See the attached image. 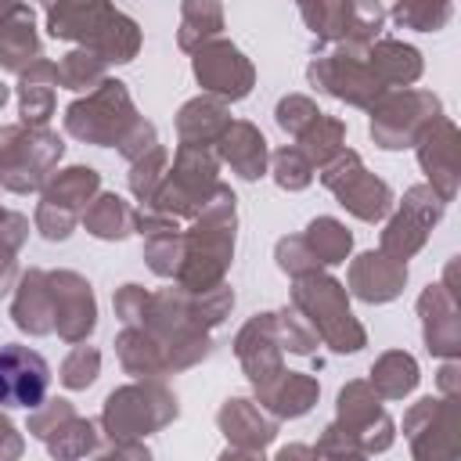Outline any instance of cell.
Segmentation results:
<instances>
[{
    "label": "cell",
    "instance_id": "1",
    "mask_svg": "<svg viewBox=\"0 0 461 461\" xmlns=\"http://www.w3.org/2000/svg\"><path fill=\"white\" fill-rule=\"evenodd\" d=\"M234 252V194L230 187L216 184L209 202L198 209V223L184 234V259L176 270L180 288L205 292L223 281V270Z\"/></svg>",
    "mask_w": 461,
    "mask_h": 461
},
{
    "label": "cell",
    "instance_id": "2",
    "mask_svg": "<svg viewBox=\"0 0 461 461\" xmlns=\"http://www.w3.org/2000/svg\"><path fill=\"white\" fill-rule=\"evenodd\" d=\"M54 40H83L104 61H130L140 47L137 22L119 14L108 0H58L47 14Z\"/></svg>",
    "mask_w": 461,
    "mask_h": 461
},
{
    "label": "cell",
    "instance_id": "3",
    "mask_svg": "<svg viewBox=\"0 0 461 461\" xmlns=\"http://www.w3.org/2000/svg\"><path fill=\"white\" fill-rule=\"evenodd\" d=\"M292 303L310 317L313 331L339 353H353L364 346V328L353 321L349 303H346V288L335 277H324L317 270H306L295 277L292 288Z\"/></svg>",
    "mask_w": 461,
    "mask_h": 461
},
{
    "label": "cell",
    "instance_id": "4",
    "mask_svg": "<svg viewBox=\"0 0 461 461\" xmlns=\"http://www.w3.org/2000/svg\"><path fill=\"white\" fill-rule=\"evenodd\" d=\"M65 144L43 126H0V180L7 191H36L47 180V169L61 158Z\"/></svg>",
    "mask_w": 461,
    "mask_h": 461
},
{
    "label": "cell",
    "instance_id": "5",
    "mask_svg": "<svg viewBox=\"0 0 461 461\" xmlns=\"http://www.w3.org/2000/svg\"><path fill=\"white\" fill-rule=\"evenodd\" d=\"M173 418H176V396L158 382H144V385L115 389L104 400L101 421H104V432L112 436V443H122V439L158 432Z\"/></svg>",
    "mask_w": 461,
    "mask_h": 461
},
{
    "label": "cell",
    "instance_id": "6",
    "mask_svg": "<svg viewBox=\"0 0 461 461\" xmlns=\"http://www.w3.org/2000/svg\"><path fill=\"white\" fill-rule=\"evenodd\" d=\"M216 158L205 148L180 144L173 169L162 176V184L151 194V209L166 216H198V209L209 202L216 187Z\"/></svg>",
    "mask_w": 461,
    "mask_h": 461
},
{
    "label": "cell",
    "instance_id": "7",
    "mask_svg": "<svg viewBox=\"0 0 461 461\" xmlns=\"http://www.w3.org/2000/svg\"><path fill=\"white\" fill-rule=\"evenodd\" d=\"M133 122H137L133 101H130L126 86L115 79H104L86 101H76L65 112L68 133L79 140H90V144H119Z\"/></svg>",
    "mask_w": 461,
    "mask_h": 461
},
{
    "label": "cell",
    "instance_id": "8",
    "mask_svg": "<svg viewBox=\"0 0 461 461\" xmlns=\"http://www.w3.org/2000/svg\"><path fill=\"white\" fill-rule=\"evenodd\" d=\"M364 47H349L342 43L339 54L331 58H317L310 65V83L321 86L324 94L331 97H342L349 104H360V108H375V101L382 97V79L371 72V65L364 61Z\"/></svg>",
    "mask_w": 461,
    "mask_h": 461
},
{
    "label": "cell",
    "instance_id": "9",
    "mask_svg": "<svg viewBox=\"0 0 461 461\" xmlns=\"http://www.w3.org/2000/svg\"><path fill=\"white\" fill-rule=\"evenodd\" d=\"M324 187L339 194V202L360 216V220H382L393 205V194L389 187L371 176L364 166H360V155L357 151H339L331 162H324V173H321Z\"/></svg>",
    "mask_w": 461,
    "mask_h": 461
},
{
    "label": "cell",
    "instance_id": "10",
    "mask_svg": "<svg viewBox=\"0 0 461 461\" xmlns=\"http://www.w3.org/2000/svg\"><path fill=\"white\" fill-rule=\"evenodd\" d=\"M439 119V101L432 94H421V90H403V94H393L385 97L378 108H375V119H371V137L382 144V148H407L418 140V133Z\"/></svg>",
    "mask_w": 461,
    "mask_h": 461
},
{
    "label": "cell",
    "instance_id": "11",
    "mask_svg": "<svg viewBox=\"0 0 461 461\" xmlns=\"http://www.w3.org/2000/svg\"><path fill=\"white\" fill-rule=\"evenodd\" d=\"M335 425L357 443L360 454H375L393 443V421L378 407V393L367 382H349L339 393V421Z\"/></svg>",
    "mask_w": 461,
    "mask_h": 461
},
{
    "label": "cell",
    "instance_id": "12",
    "mask_svg": "<svg viewBox=\"0 0 461 461\" xmlns=\"http://www.w3.org/2000/svg\"><path fill=\"white\" fill-rule=\"evenodd\" d=\"M439 212H443V198L432 187H411L403 198V209L382 230V252L400 263L407 256H414L425 245V234L439 220Z\"/></svg>",
    "mask_w": 461,
    "mask_h": 461
},
{
    "label": "cell",
    "instance_id": "13",
    "mask_svg": "<svg viewBox=\"0 0 461 461\" xmlns=\"http://www.w3.org/2000/svg\"><path fill=\"white\" fill-rule=\"evenodd\" d=\"M50 367L25 346H0V407H40Z\"/></svg>",
    "mask_w": 461,
    "mask_h": 461
},
{
    "label": "cell",
    "instance_id": "14",
    "mask_svg": "<svg viewBox=\"0 0 461 461\" xmlns=\"http://www.w3.org/2000/svg\"><path fill=\"white\" fill-rule=\"evenodd\" d=\"M194 76H198V83L205 90H212L220 97H230V101H238V97H245L252 90V65L227 40H212V43L198 47Z\"/></svg>",
    "mask_w": 461,
    "mask_h": 461
},
{
    "label": "cell",
    "instance_id": "15",
    "mask_svg": "<svg viewBox=\"0 0 461 461\" xmlns=\"http://www.w3.org/2000/svg\"><path fill=\"white\" fill-rule=\"evenodd\" d=\"M54 288V328L65 342H83L97 324V306L90 295V285L72 270L50 274Z\"/></svg>",
    "mask_w": 461,
    "mask_h": 461
},
{
    "label": "cell",
    "instance_id": "16",
    "mask_svg": "<svg viewBox=\"0 0 461 461\" xmlns=\"http://www.w3.org/2000/svg\"><path fill=\"white\" fill-rule=\"evenodd\" d=\"M238 360L245 367V375L252 378L256 393L263 385H270L285 367H281V342H277V328H274V313H259L252 317L241 331H238Z\"/></svg>",
    "mask_w": 461,
    "mask_h": 461
},
{
    "label": "cell",
    "instance_id": "17",
    "mask_svg": "<svg viewBox=\"0 0 461 461\" xmlns=\"http://www.w3.org/2000/svg\"><path fill=\"white\" fill-rule=\"evenodd\" d=\"M407 439H411V450L414 457H439V447L436 439L443 436L454 450H457V407H454V396L450 400H421L411 407L407 421Z\"/></svg>",
    "mask_w": 461,
    "mask_h": 461
},
{
    "label": "cell",
    "instance_id": "18",
    "mask_svg": "<svg viewBox=\"0 0 461 461\" xmlns=\"http://www.w3.org/2000/svg\"><path fill=\"white\" fill-rule=\"evenodd\" d=\"M457 130L447 122V119H436L429 122L421 133H418V158L432 180V191H439V198H454V187H457Z\"/></svg>",
    "mask_w": 461,
    "mask_h": 461
},
{
    "label": "cell",
    "instance_id": "19",
    "mask_svg": "<svg viewBox=\"0 0 461 461\" xmlns=\"http://www.w3.org/2000/svg\"><path fill=\"white\" fill-rule=\"evenodd\" d=\"M220 429L230 439L227 454H263L267 443L277 436V421L263 414L252 400H227L220 411Z\"/></svg>",
    "mask_w": 461,
    "mask_h": 461
},
{
    "label": "cell",
    "instance_id": "20",
    "mask_svg": "<svg viewBox=\"0 0 461 461\" xmlns=\"http://www.w3.org/2000/svg\"><path fill=\"white\" fill-rule=\"evenodd\" d=\"M403 281H407V267L385 252H364L349 267V285L364 303H389L393 295H400Z\"/></svg>",
    "mask_w": 461,
    "mask_h": 461
},
{
    "label": "cell",
    "instance_id": "21",
    "mask_svg": "<svg viewBox=\"0 0 461 461\" xmlns=\"http://www.w3.org/2000/svg\"><path fill=\"white\" fill-rule=\"evenodd\" d=\"M11 317L22 331L29 335H47L54 331V288H50V274L43 270H29L18 285Z\"/></svg>",
    "mask_w": 461,
    "mask_h": 461
},
{
    "label": "cell",
    "instance_id": "22",
    "mask_svg": "<svg viewBox=\"0 0 461 461\" xmlns=\"http://www.w3.org/2000/svg\"><path fill=\"white\" fill-rule=\"evenodd\" d=\"M40 58V40L32 29V11L29 4L0 11V65L22 72Z\"/></svg>",
    "mask_w": 461,
    "mask_h": 461
},
{
    "label": "cell",
    "instance_id": "23",
    "mask_svg": "<svg viewBox=\"0 0 461 461\" xmlns=\"http://www.w3.org/2000/svg\"><path fill=\"white\" fill-rule=\"evenodd\" d=\"M216 144H220L223 162H230L238 176L256 180V176L267 173V140H263V133H259L256 126H249V122H230V126L220 133Z\"/></svg>",
    "mask_w": 461,
    "mask_h": 461
},
{
    "label": "cell",
    "instance_id": "24",
    "mask_svg": "<svg viewBox=\"0 0 461 461\" xmlns=\"http://www.w3.org/2000/svg\"><path fill=\"white\" fill-rule=\"evenodd\" d=\"M421 317H425V342L432 353L439 357H454L457 353V310L454 299L443 292V285H432L421 303H418Z\"/></svg>",
    "mask_w": 461,
    "mask_h": 461
},
{
    "label": "cell",
    "instance_id": "25",
    "mask_svg": "<svg viewBox=\"0 0 461 461\" xmlns=\"http://www.w3.org/2000/svg\"><path fill=\"white\" fill-rule=\"evenodd\" d=\"M317 382L310 375H299V371H281L270 385L259 389V403L267 411H274L277 418H299L306 414L313 403H317Z\"/></svg>",
    "mask_w": 461,
    "mask_h": 461
},
{
    "label": "cell",
    "instance_id": "26",
    "mask_svg": "<svg viewBox=\"0 0 461 461\" xmlns=\"http://www.w3.org/2000/svg\"><path fill=\"white\" fill-rule=\"evenodd\" d=\"M54 86H58V65L50 61H32L22 68V86H18V97H22V122L29 126H43L54 112Z\"/></svg>",
    "mask_w": 461,
    "mask_h": 461
},
{
    "label": "cell",
    "instance_id": "27",
    "mask_svg": "<svg viewBox=\"0 0 461 461\" xmlns=\"http://www.w3.org/2000/svg\"><path fill=\"white\" fill-rule=\"evenodd\" d=\"M230 126V115L220 101H209V97H198V101H187L176 115V133H180V144H191V148H209L220 140V133Z\"/></svg>",
    "mask_w": 461,
    "mask_h": 461
},
{
    "label": "cell",
    "instance_id": "28",
    "mask_svg": "<svg viewBox=\"0 0 461 461\" xmlns=\"http://www.w3.org/2000/svg\"><path fill=\"white\" fill-rule=\"evenodd\" d=\"M115 349H119V360H122L126 375H133V378H158V375L169 371V367H166V357H162V342H158L148 328L130 324V328L119 335Z\"/></svg>",
    "mask_w": 461,
    "mask_h": 461
},
{
    "label": "cell",
    "instance_id": "29",
    "mask_svg": "<svg viewBox=\"0 0 461 461\" xmlns=\"http://www.w3.org/2000/svg\"><path fill=\"white\" fill-rule=\"evenodd\" d=\"M367 65L371 72L382 79V83H411L418 79L421 72V58L414 47H403L396 40H382L371 54H367Z\"/></svg>",
    "mask_w": 461,
    "mask_h": 461
},
{
    "label": "cell",
    "instance_id": "30",
    "mask_svg": "<svg viewBox=\"0 0 461 461\" xmlns=\"http://www.w3.org/2000/svg\"><path fill=\"white\" fill-rule=\"evenodd\" d=\"M133 209L119 198V194H101L86 212H83V223L94 238H104V241H115V238H126L133 230Z\"/></svg>",
    "mask_w": 461,
    "mask_h": 461
},
{
    "label": "cell",
    "instance_id": "31",
    "mask_svg": "<svg viewBox=\"0 0 461 461\" xmlns=\"http://www.w3.org/2000/svg\"><path fill=\"white\" fill-rule=\"evenodd\" d=\"M97 184H101V176H97L94 169H86V166H72V169L58 173V176L47 184L43 202H54V205H61V209L79 212V209H83V205L94 198Z\"/></svg>",
    "mask_w": 461,
    "mask_h": 461
},
{
    "label": "cell",
    "instance_id": "32",
    "mask_svg": "<svg viewBox=\"0 0 461 461\" xmlns=\"http://www.w3.org/2000/svg\"><path fill=\"white\" fill-rule=\"evenodd\" d=\"M418 385V364L407 353H385L371 367V389L385 400H400Z\"/></svg>",
    "mask_w": 461,
    "mask_h": 461
},
{
    "label": "cell",
    "instance_id": "33",
    "mask_svg": "<svg viewBox=\"0 0 461 461\" xmlns=\"http://www.w3.org/2000/svg\"><path fill=\"white\" fill-rule=\"evenodd\" d=\"M223 29L220 0H184V22H180V47L194 50L209 43Z\"/></svg>",
    "mask_w": 461,
    "mask_h": 461
},
{
    "label": "cell",
    "instance_id": "34",
    "mask_svg": "<svg viewBox=\"0 0 461 461\" xmlns=\"http://www.w3.org/2000/svg\"><path fill=\"white\" fill-rule=\"evenodd\" d=\"M306 245H310V252L317 256V263H324V267H331V263H342L346 259V252H349V245H353V238H349V230L339 223V220H331V216H317L310 227H306Z\"/></svg>",
    "mask_w": 461,
    "mask_h": 461
},
{
    "label": "cell",
    "instance_id": "35",
    "mask_svg": "<svg viewBox=\"0 0 461 461\" xmlns=\"http://www.w3.org/2000/svg\"><path fill=\"white\" fill-rule=\"evenodd\" d=\"M342 137H346V126H342L339 119L317 115V119L299 133V151H303L310 162L324 166V162H331V158L342 151Z\"/></svg>",
    "mask_w": 461,
    "mask_h": 461
},
{
    "label": "cell",
    "instance_id": "36",
    "mask_svg": "<svg viewBox=\"0 0 461 461\" xmlns=\"http://www.w3.org/2000/svg\"><path fill=\"white\" fill-rule=\"evenodd\" d=\"M47 447H50V454H58V457H79V454H94V450H97V436H94V425H90V421L68 414V418L47 436Z\"/></svg>",
    "mask_w": 461,
    "mask_h": 461
},
{
    "label": "cell",
    "instance_id": "37",
    "mask_svg": "<svg viewBox=\"0 0 461 461\" xmlns=\"http://www.w3.org/2000/svg\"><path fill=\"white\" fill-rule=\"evenodd\" d=\"M101 76H104V58L97 50H90V47L65 54V61L58 65V79L68 90H86V86L101 83Z\"/></svg>",
    "mask_w": 461,
    "mask_h": 461
},
{
    "label": "cell",
    "instance_id": "38",
    "mask_svg": "<svg viewBox=\"0 0 461 461\" xmlns=\"http://www.w3.org/2000/svg\"><path fill=\"white\" fill-rule=\"evenodd\" d=\"M393 18L407 29H421V32H432L439 25H447L450 18V0H400Z\"/></svg>",
    "mask_w": 461,
    "mask_h": 461
},
{
    "label": "cell",
    "instance_id": "39",
    "mask_svg": "<svg viewBox=\"0 0 461 461\" xmlns=\"http://www.w3.org/2000/svg\"><path fill=\"white\" fill-rule=\"evenodd\" d=\"M162 176H166V148H148L140 158H133V173H130V187H133V194L140 198V202H151V194H155V187L162 184Z\"/></svg>",
    "mask_w": 461,
    "mask_h": 461
},
{
    "label": "cell",
    "instance_id": "40",
    "mask_svg": "<svg viewBox=\"0 0 461 461\" xmlns=\"http://www.w3.org/2000/svg\"><path fill=\"white\" fill-rule=\"evenodd\" d=\"M25 230H29L25 216L4 212V220H0V295L11 288V277H14V252H18V245L25 241Z\"/></svg>",
    "mask_w": 461,
    "mask_h": 461
},
{
    "label": "cell",
    "instance_id": "41",
    "mask_svg": "<svg viewBox=\"0 0 461 461\" xmlns=\"http://www.w3.org/2000/svg\"><path fill=\"white\" fill-rule=\"evenodd\" d=\"M274 180L288 191H303L313 180V162L299 148H281L274 155Z\"/></svg>",
    "mask_w": 461,
    "mask_h": 461
},
{
    "label": "cell",
    "instance_id": "42",
    "mask_svg": "<svg viewBox=\"0 0 461 461\" xmlns=\"http://www.w3.org/2000/svg\"><path fill=\"white\" fill-rule=\"evenodd\" d=\"M97 367H101V353L94 346H76L61 364V382L68 389H86L97 378Z\"/></svg>",
    "mask_w": 461,
    "mask_h": 461
},
{
    "label": "cell",
    "instance_id": "43",
    "mask_svg": "<svg viewBox=\"0 0 461 461\" xmlns=\"http://www.w3.org/2000/svg\"><path fill=\"white\" fill-rule=\"evenodd\" d=\"M274 328H277V342H285V349L303 353V357L313 353V346H317V331L306 328V324L299 321V313H292V310L274 313Z\"/></svg>",
    "mask_w": 461,
    "mask_h": 461
},
{
    "label": "cell",
    "instance_id": "44",
    "mask_svg": "<svg viewBox=\"0 0 461 461\" xmlns=\"http://www.w3.org/2000/svg\"><path fill=\"white\" fill-rule=\"evenodd\" d=\"M317 115H321L317 104H313L310 97H299V94H288V97H281V104H277V126L288 130L292 137H299Z\"/></svg>",
    "mask_w": 461,
    "mask_h": 461
},
{
    "label": "cell",
    "instance_id": "45",
    "mask_svg": "<svg viewBox=\"0 0 461 461\" xmlns=\"http://www.w3.org/2000/svg\"><path fill=\"white\" fill-rule=\"evenodd\" d=\"M277 267L288 270L292 277H299V274H306V270H317L321 263H317V256L310 252L306 238H281V241H277Z\"/></svg>",
    "mask_w": 461,
    "mask_h": 461
},
{
    "label": "cell",
    "instance_id": "46",
    "mask_svg": "<svg viewBox=\"0 0 461 461\" xmlns=\"http://www.w3.org/2000/svg\"><path fill=\"white\" fill-rule=\"evenodd\" d=\"M72 227H76V212L72 209H61L54 202H40V209H36V230L43 238L61 241V238L72 234Z\"/></svg>",
    "mask_w": 461,
    "mask_h": 461
},
{
    "label": "cell",
    "instance_id": "47",
    "mask_svg": "<svg viewBox=\"0 0 461 461\" xmlns=\"http://www.w3.org/2000/svg\"><path fill=\"white\" fill-rule=\"evenodd\" d=\"M148 292L140 285H122L119 295H115V313L126 321V324H140L144 321V310H148Z\"/></svg>",
    "mask_w": 461,
    "mask_h": 461
},
{
    "label": "cell",
    "instance_id": "48",
    "mask_svg": "<svg viewBox=\"0 0 461 461\" xmlns=\"http://www.w3.org/2000/svg\"><path fill=\"white\" fill-rule=\"evenodd\" d=\"M40 407H43V403H40ZM68 414H76V411L68 407V400H50L43 411H36V414L29 418V432H32V436H40V439H47V436H50V432L68 418Z\"/></svg>",
    "mask_w": 461,
    "mask_h": 461
},
{
    "label": "cell",
    "instance_id": "49",
    "mask_svg": "<svg viewBox=\"0 0 461 461\" xmlns=\"http://www.w3.org/2000/svg\"><path fill=\"white\" fill-rule=\"evenodd\" d=\"M148 148H155V126L151 122H144V119H137L126 133H122V140H119V151L133 162V158H140Z\"/></svg>",
    "mask_w": 461,
    "mask_h": 461
},
{
    "label": "cell",
    "instance_id": "50",
    "mask_svg": "<svg viewBox=\"0 0 461 461\" xmlns=\"http://www.w3.org/2000/svg\"><path fill=\"white\" fill-rule=\"evenodd\" d=\"M22 454V439L14 432V425L0 414V457H18Z\"/></svg>",
    "mask_w": 461,
    "mask_h": 461
},
{
    "label": "cell",
    "instance_id": "51",
    "mask_svg": "<svg viewBox=\"0 0 461 461\" xmlns=\"http://www.w3.org/2000/svg\"><path fill=\"white\" fill-rule=\"evenodd\" d=\"M4 101H7V86L0 83V104H4Z\"/></svg>",
    "mask_w": 461,
    "mask_h": 461
},
{
    "label": "cell",
    "instance_id": "52",
    "mask_svg": "<svg viewBox=\"0 0 461 461\" xmlns=\"http://www.w3.org/2000/svg\"><path fill=\"white\" fill-rule=\"evenodd\" d=\"M0 220H4V209H0Z\"/></svg>",
    "mask_w": 461,
    "mask_h": 461
}]
</instances>
